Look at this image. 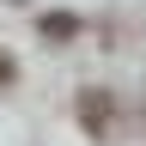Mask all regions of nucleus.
Returning <instances> with one entry per match:
<instances>
[{"label": "nucleus", "instance_id": "nucleus-1", "mask_svg": "<svg viewBox=\"0 0 146 146\" xmlns=\"http://www.w3.org/2000/svg\"><path fill=\"white\" fill-rule=\"evenodd\" d=\"M6 79H12V61H6V55H0V85H6Z\"/></svg>", "mask_w": 146, "mask_h": 146}]
</instances>
